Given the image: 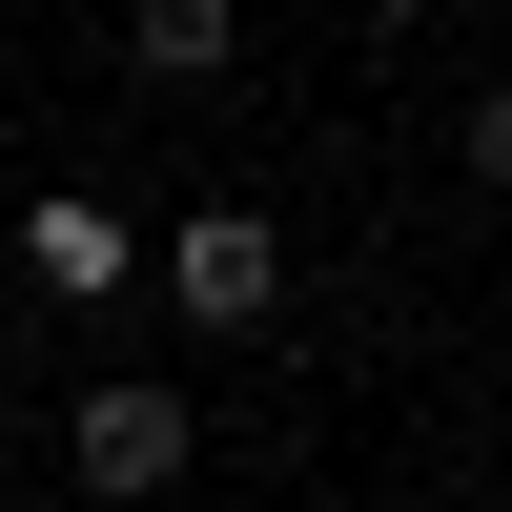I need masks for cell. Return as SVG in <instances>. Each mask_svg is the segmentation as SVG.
Instances as JSON below:
<instances>
[{
  "instance_id": "5",
  "label": "cell",
  "mask_w": 512,
  "mask_h": 512,
  "mask_svg": "<svg viewBox=\"0 0 512 512\" xmlns=\"http://www.w3.org/2000/svg\"><path fill=\"white\" fill-rule=\"evenodd\" d=\"M451 164H472V185L512 205V82H472V123H451Z\"/></svg>"
},
{
  "instance_id": "1",
  "label": "cell",
  "mask_w": 512,
  "mask_h": 512,
  "mask_svg": "<svg viewBox=\"0 0 512 512\" xmlns=\"http://www.w3.org/2000/svg\"><path fill=\"white\" fill-rule=\"evenodd\" d=\"M62 472L103 492V512H164V492L205 472V410L164 390V369H82V390H62Z\"/></svg>"
},
{
  "instance_id": "4",
  "label": "cell",
  "mask_w": 512,
  "mask_h": 512,
  "mask_svg": "<svg viewBox=\"0 0 512 512\" xmlns=\"http://www.w3.org/2000/svg\"><path fill=\"white\" fill-rule=\"evenodd\" d=\"M123 62H144V82H226L246 21H226V0H144V21H123Z\"/></svg>"
},
{
  "instance_id": "3",
  "label": "cell",
  "mask_w": 512,
  "mask_h": 512,
  "mask_svg": "<svg viewBox=\"0 0 512 512\" xmlns=\"http://www.w3.org/2000/svg\"><path fill=\"white\" fill-rule=\"evenodd\" d=\"M21 267L62 287V308H123V287H144V226H123L103 185H41V205H21Z\"/></svg>"
},
{
  "instance_id": "2",
  "label": "cell",
  "mask_w": 512,
  "mask_h": 512,
  "mask_svg": "<svg viewBox=\"0 0 512 512\" xmlns=\"http://www.w3.org/2000/svg\"><path fill=\"white\" fill-rule=\"evenodd\" d=\"M144 287H164L185 328H267V308H287V226H267V205H185V226L144 246Z\"/></svg>"
}]
</instances>
